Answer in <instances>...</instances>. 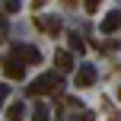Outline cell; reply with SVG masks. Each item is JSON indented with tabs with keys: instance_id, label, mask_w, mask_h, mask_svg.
I'll use <instances>...</instances> for the list:
<instances>
[{
	"instance_id": "3957f363",
	"label": "cell",
	"mask_w": 121,
	"mask_h": 121,
	"mask_svg": "<svg viewBox=\"0 0 121 121\" xmlns=\"http://www.w3.org/2000/svg\"><path fill=\"white\" fill-rule=\"evenodd\" d=\"M16 57L22 60V64H38V60H42V54H38L32 45H29V48H26V45H19V48H16Z\"/></svg>"
},
{
	"instance_id": "9c48e42d",
	"label": "cell",
	"mask_w": 121,
	"mask_h": 121,
	"mask_svg": "<svg viewBox=\"0 0 121 121\" xmlns=\"http://www.w3.org/2000/svg\"><path fill=\"white\" fill-rule=\"evenodd\" d=\"M32 121H48V108H45V105H35V112H32Z\"/></svg>"
},
{
	"instance_id": "7c38bea8",
	"label": "cell",
	"mask_w": 121,
	"mask_h": 121,
	"mask_svg": "<svg viewBox=\"0 0 121 121\" xmlns=\"http://www.w3.org/2000/svg\"><path fill=\"white\" fill-rule=\"evenodd\" d=\"M86 10H89V13H96V10H99V0H86Z\"/></svg>"
},
{
	"instance_id": "30bf717a",
	"label": "cell",
	"mask_w": 121,
	"mask_h": 121,
	"mask_svg": "<svg viewBox=\"0 0 121 121\" xmlns=\"http://www.w3.org/2000/svg\"><path fill=\"white\" fill-rule=\"evenodd\" d=\"M70 48H73V51H83L86 45H83V38H80V35H70Z\"/></svg>"
},
{
	"instance_id": "9a60e30c",
	"label": "cell",
	"mask_w": 121,
	"mask_h": 121,
	"mask_svg": "<svg viewBox=\"0 0 121 121\" xmlns=\"http://www.w3.org/2000/svg\"><path fill=\"white\" fill-rule=\"evenodd\" d=\"M118 96H121V92H118Z\"/></svg>"
},
{
	"instance_id": "52a82bcc",
	"label": "cell",
	"mask_w": 121,
	"mask_h": 121,
	"mask_svg": "<svg viewBox=\"0 0 121 121\" xmlns=\"http://www.w3.org/2000/svg\"><path fill=\"white\" fill-rule=\"evenodd\" d=\"M38 26H42L45 32H60V19H57V16H51V19H48V16L38 19Z\"/></svg>"
},
{
	"instance_id": "8992f818",
	"label": "cell",
	"mask_w": 121,
	"mask_h": 121,
	"mask_svg": "<svg viewBox=\"0 0 121 121\" xmlns=\"http://www.w3.org/2000/svg\"><path fill=\"white\" fill-rule=\"evenodd\" d=\"M54 67H57V70H70V67H73V54H70V51H57V54H54Z\"/></svg>"
},
{
	"instance_id": "7a4b0ae2",
	"label": "cell",
	"mask_w": 121,
	"mask_h": 121,
	"mask_svg": "<svg viewBox=\"0 0 121 121\" xmlns=\"http://www.w3.org/2000/svg\"><path fill=\"white\" fill-rule=\"evenodd\" d=\"M3 73H6L10 80H22V77H26V64H22L16 54H13V57H6V60H3Z\"/></svg>"
},
{
	"instance_id": "4fadbf2b",
	"label": "cell",
	"mask_w": 121,
	"mask_h": 121,
	"mask_svg": "<svg viewBox=\"0 0 121 121\" xmlns=\"http://www.w3.org/2000/svg\"><path fill=\"white\" fill-rule=\"evenodd\" d=\"M3 99H6V86L0 83V105H3Z\"/></svg>"
},
{
	"instance_id": "277c9868",
	"label": "cell",
	"mask_w": 121,
	"mask_h": 121,
	"mask_svg": "<svg viewBox=\"0 0 121 121\" xmlns=\"http://www.w3.org/2000/svg\"><path fill=\"white\" fill-rule=\"evenodd\" d=\"M92 83H96V70H92L89 64L80 67V70H77V86H92Z\"/></svg>"
},
{
	"instance_id": "6da1fadb",
	"label": "cell",
	"mask_w": 121,
	"mask_h": 121,
	"mask_svg": "<svg viewBox=\"0 0 121 121\" xmlns=\"http://www.w3.org/2000/svg\"><path fill=\"white\" fill-rule=\"evenodd\" d=\"M57 86H60L57 73H45V77H38L26 92H29V96H48V92H57Z\"/></svg>"
},
{
	"instance_id": "ba28073f",
	"label": "cell",
	"mask_w": 121,
	"mask_h": 121,
	"mask_svg": "<svg viewBox=\"0 0 121 121\" xmlns=\"http://www.w3.org/2000/svg\"><path fill=\"white\" fill-rule=\"evenodd\" d=\"M22 112H26V105L16 102V105H10V112H6V115H10V121H19V118H22Z\"/></svg>"
},
{
	"instance_id": "8fae6325",
	"label": "cell",
	"mask_w": 121,
	"mask_h": 121,
	"mask_svg": "<svg viewBox=\"0 0 121 121\" xmlns=\"http://www.w3.org/2000/svg\"><path fill=\"white\" fill-rule=\"evenodd\" d=\"M16 10H19L16 0H6V3H3V13H16Z\"/></svg>"
},
{
	"instance_id": "5bb4252c",
	"label": "cell",
	"mask_w": 121,
	"mask_h": 121,
	"mask_svg": "<svg viewBox=\"0 0 121 121\" xmlns=\"http://www.w3.org/2000/svg\"><path fill=\"white\" fill-rule=\"evenodd\" d=\"M35 3H42V0H35Z\"/></svg>"
},
{
	"instance_id": "5b68a950",
	"label": "cell",
	"mask_w": 121,
	"mask_h": 121,
	"mask_svg": "<svg viewBox=\"0 0 121 121\" xmlns=\"http://www.w3.org/2000/svg\"><path fill=\"white\" fill-rule=\"evenodd\" d=\"M118 26H121V13H108V16L102 19V35H112Z\"/></svg>"
}]
</instances>
